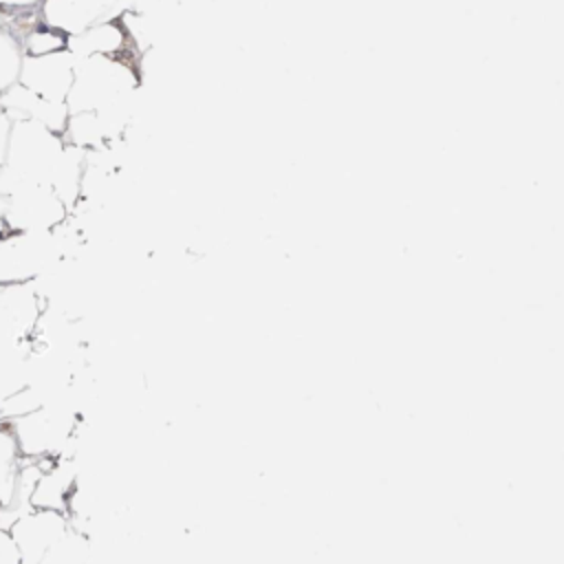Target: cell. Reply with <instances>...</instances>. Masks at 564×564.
Wrapping results in <instances>:
<instances>
[{"instance_id":"52a82bcc","label":"cell","mask_w":564,"mask_h":564,"mask_svg":"<svg viewBox=\"0 0 564 564\" xmlns=\"http://www.w3.org/2000/svg\"><path fill=\"white\" fill-rule=\"evenodd\" d=\"M75 64L77 59L70 51L42 57H24L18 82L48 101L66 104L75 79Z\"/></svg>"},{"instance_id":"30bf717a","label":"cell","mask_w":564,"mask_h":564,"mask_svg":"<svg viewBox=\"0 0 564 564\" xmlns=\"http://www.w3.org/2000/svg\"><path fill=\"white\" fill-rule=\"evenodd\" d=\"M79 482V465L73 456L46 460L35 489L31 494V507L68 513L70 498Z\"/></svg>"},{"instance_id":"e0dca14e","label":"cell","mask_w":564,"mask_h":564,"mask_svg":"<svg viewBox=\"0 0 564 564\" xmlns=\"http://www.w3.org/2000/svg\"><path fill=\"white\" fill-rule=\"evenodd\" d=\"M42 0H0V9L15 11V9H35Z\"/></svg>"},{"instance_id":"3957f363","label":"cell","mask_w":564,"mask_h":564,"mask_svg":"<svg viewBox=\"0 0 564 564\" xmlns=\"http://www.w3.org/2000/svg\"><path fill=\"white\" fill-rule=\"evenodd\" d=\"M66 258L68 245L59 227L53 231H2L0 286L35 282Z\"/></svg>"},{"instance_id":"277c9868","label":"cell","mask_w":564,"mask_h":564,"mask_svg":"<svg viewBox=\"0 0 564 564\" xmlns=\"http://www.w3.org/2000/svg\"><path fill=\"white\" fill-rule=\"evenodd\" d=\"M7 196V231H53L70 214V207L42 183H13Z\"/></svg>"},{"instance_id":"9a60e30c","label":"cell","mask_w":564,"mask_h":564,"mask_svg":"<svg viewBox=\"0 0 564 564\" xmlns=\"http://www.w3.org/2000/svg\"><path fill=\"white\" fill-rule=\"evenodd\" d=\"M22 48L18 37L9 29H0V95L20 79Z\"/></svg>"},{"instance_id":"2e32d148","label":"cell","mask_w":564,"mask_h":564,"mask_svg":"<svg viewBox=\"0 0 564 564\" xmlns=\"http://www.w3.org/2000/svg\"><path fill=\"white\" fill-rule=\"evenodd\" d=\"M9 130H11V119L0 110V170L4 165V154H7V141H9Z\"/></svg>"},{"instance_id":"5bb4252c","label":"cell","mask_w":564,"mask_h":564,"mask_svg":"<svg viewBox=\"0 0 564 564\" xmlns=\"http://www.w3.org/2000/svg\"><path fill=\"white\" fill-rule=\"evenodd\" d=\"M20 452L15 445V438L9 430V425L0 423V505H9L13 496V482H15V471L20 463Z\"/></svg>"},{"instance_id":"ac0fdd59","label":"cell","mask_w":564,"mask_h":564,"mask_svg":"<svg viewBox=\"0 0 564 564\" xmlns=\"http://www.w3.org/2000/svg\"><path fill=\"white\" fill-rule=\"evenodd\" d=\"M0 507H2V505H0Z\"/></svg>"},{"instance_id":"9c48e42d","label":"cell","mask_w":564,"mask_h":564,"mask_svg":"<svg viewBox=\"0 0 564 564\" xmlns=\"http://www.w3.org/2000/svg\"><path fill=\"white\" fill-rule=\"evenodd\" d=\"M117 7H121V0H42L40 18L42 22L75 35L99 20L119 15Z\"/></svg>"},{"instance_id":"7c38bea8","label":"cell","mask_w":564,"mask_h":564,"mask_svg":"<svg viewBox=\"0 0 564 564\" xmlns=\"http://www.w3.org/2000/svg\"><path fill=\"white\" fill-rule=\"evenodd\" d=\"M31 341L0 348V403L29 386Z\"/></svg>"},{"instance_id":"8fae6325","label":"cell","mask_w":564,"mask_h":564,"mask_svg":"<svg viewBox=\"0 0 564 564\" xmlns=\"http://www.w3.org/2000/svg\"><path fill=\"white\" fill-rule=\"evenodd\" d=\"M0 110L11 121H20V119L40 121L42 126H46L59 134H64L68 117H70V110L66 104L48 101L35 93H31L20 82H15L9 90H4L0 95Z\"/></svg>"},{"instance_id":"4fadbf2b","label":"cell","mask_w":564,"mask_h":564,"mask_svg":"<svg viewBox=\"0 0 564 564\" xmlns=\"http://www.w3.org/2000/svg\"><path fill=\"white\" fill-rule=\"evenodd\" d=\"M13 35L18 37L24 57H42V55L68 51V37H70L62 29H55L42 20H37L35 24H31Z\"/></svg>"},{"instance_id":"8992f818","label":"cell","mask_w":564,"mask_h":564,"mask_svg":"<svg viewBox=\"0 0 564 564\" xmlns=\"http://www.w3.org/2000/svg\"><path fill=\"white\" fill-rule=\"evenodd\" d=\"M68 513L33 507L11 524L9 533L18 546L20 560L42 564L46 553L68 533Z\"/></svg>"},{"instance_id":"7a4b0ae2","label":"cell","mask_w":564,"mask_h":564,"mask_svg":"<svg viewBox=\"0 0 564 564\" xmlns=\"http://www.w3.org/2000/svg\"><path fill=\"white\" fill-rule=\"evenodd\" d=\"M64 134L40 121H11L4 165L0 170V192L13 183H53L66 154Z\"/></svg>"},{"instance_id":"6da1fadb","label":"cell","mask_w":564,"mask_h":564,"mask_svg":"<svg viewBox=\"0 0 564 564\" xmlns=\"http://www.w3.org/2000/svg\"><path fill=\"white\" fill-rule=\"evenodd\" d=\"M75 59V79L66 99L70 112H104L132 106L141 86L139 59L104 55Z\"/></svg>"},{"instance_id":"5b68a950","label":"cell","mask_w":564,"mask_h":564,"mask_svg":"<svg viewBox=\"0 0 564 564\" xmlns=\"http://www.w3.org/2000/svg\"><path fill=\"white\" fill-rule=\"evenodd\" d=\"M44 313V300L33 282L0 286V348L29 344Z\"/></svg>"},{"instance_id":"ba28073f","label":"cell","mask_w":564,"mask_h":564,"mask_svg":"<svg viewBox=\"0 0 564 564\" xmlns=\"http://www.w3.org/2000/svg\"><path fill=\"white\" fill-rule=\"evenodd\" d=\"M68 51L75 57H90V55H104V57H132L139 59V48L134 44V37L130 29L126 26L121 13L115 18H106L95 22L93 26L84 29L82 33H75L68 37Z\"/></svg>"}]
</instances>
